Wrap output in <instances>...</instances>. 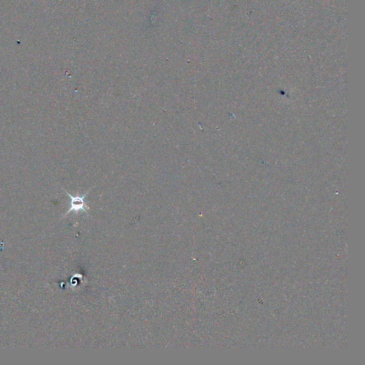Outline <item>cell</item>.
Segmentation results:
<instances>
[{
    "label": "cell",
    "mask_w": 365,
    "mask_h": 365,
    "mask_svg": "<svg viewBox=\"0 0 365 365\" xmlns=\"http://www.w3.org/2000/svg\"><path fill=\"white\" fill-rule=\"evenodd\" d=\"M92 188H90L84 196H80L78 194L76 196H72L68 194L66 190H64L65 192L68 194V196L70 198V200H70V208L68 209V212H66V214L64 216H66V215H68L71 212H88V210H90V208L86 205L84 200L85 198L88 195V192L92 190Z\"/></svg>",
    "instance_id": "1"
}]
</instances>
